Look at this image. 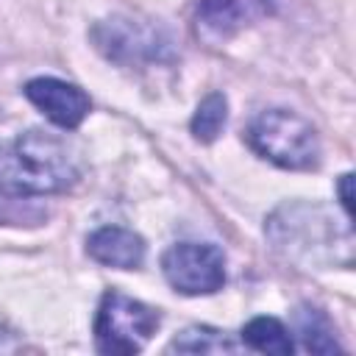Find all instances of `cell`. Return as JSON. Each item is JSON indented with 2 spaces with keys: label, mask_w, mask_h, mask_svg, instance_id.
Returning <instances> with one entry per match:
<instances>
[{
  "label": "cell",
  "mask_w": 356,
  "mask_h": 356,
  "mask_svg": "<svg viewBox=\"0 0 356 356\" xmlns=\"http://www.w3.org/2000/svg\"><path fill=\"white\" fill-rule=\"evenodd\" d=\"M81 170L64 139L28 131L0 145V195L44 197L75 186Z\"/></svg>",
  "instance_id": "1"
},
{
  "label": "cell",
  "mask_w": 356,
  "mask_h": 356,
  "mask_svg": "<svg viewBox=\"0 0 356 356\" xmlns=\"http://www.w3.org/2000/svg\"><path fill=\"white\" fill-rule=\"evenodd\" d=\"M267 236L273 248L300 267H320L339 261V248L350 250V228H339L337 220L317 203H286L267 220Z\"/></svg>",
  "instance_id": "2"
},
{
  "label": "cell",
  "mask_w": 356,
  "mask_h": 356,
  "mask_svg": "<svg viewBox=\"0 0 356 356\" xmlns=\"http://www.w3.org/2000/svg\"><path fill=\"white\" fill-rule=\"evenodd\" d=\"M245 139L250 150L281 170H314L320 164V139L309 120L289 108L259 111Z\"/></svg>",
  "instance_id": "3"
},
{
  "label": "cell",
  "mask_w": 356,
  "mask_h": 356,
  "mask_svg": "<svg viewBox=\"0 0 356 356\" xmlns=\"http://www.w3.org/2000/svg\"><path fill=\"white\" fill-rule=\"evenodd\" d=\"M95 47L120 67H147V64H167L175 58V42L167 28L142 22L134 17H108L95 22L92 28Z\"/></svg>",
  "instance_id": "4"
},
{
  "label": "cell",
  "mask_w": 356,
  "mask_h": 356,
  "mask_svg": "<svg viewBox=\"0 0 356 356\" xmlns=\"http://www.w3.org/2000/svg\"><path fill=\"white\" fill-rule=\"evenodd\" d=\"M159 312L117 289L100 298L95 317V345L100 353H139L159 328Z\"/></svg>",
  "instance_id": "5"
},
{
  "label": "cell",
  "mask_w": 356,
  "mask_h": 356,
  "mask_svg": "<svg viewBox=\"0 0 356 356\" xmlns=\"http://www.w3.org/2000/svg\"><path fill=\"white\" fill-rule=\"evenodd\" d=\"M164 278L184 295H211L225 284V256L209 242H178L161 256Z\"/></svg>",
  "instance_id": "6"
},
{
  "label": "cell",
  "mask_w": 356,
  "mask_h": 356,
  "mask_svg": "<svg viewBox=\"0 0 356 356\" xmlns=\"http://www.w3.org/2000/svg\"><path fill=\"white\" fill-rule=\"evenodd\" d=\"M278 0H195V33L206 42H225L242 28L275 14Z\"/></svg>",
  "instance_id": "7"
},
{
  "label": "cell",
  "mask_w": 356,
  "mask_h": 356,
  "mask_svg": "<svg viewBox=\"0 0 356 356\" xmlns=\"http://www.w3.org/2000/svg\"><path fill=\"white\" fill-rule=\"evenodd\" d=\"M25 97L58 128L72 131L83 122V117L89 114L92 103L89 95L67 81L58 78H33L25 83Z\"/></svg>",
  "instance_id": "8"
},
{
  "label": "cell",
  "mask_w": 356,
  "mask_h": 356,
  "mask_svg": "<svg viewBox=\"0 0 356 356\" xmlns=\"http://www.w3.org/2000/svg\"><path fill=\"white\" fill-rule=\"evenodd\" d=\"M86 253L106 267L136 270L145 261V239L120 225H103L86 239Z\"/></svg>",
  "instance_id": "9"
},
{
  "label": "cell",
  "mask_w": 356,
  "mask_h": 356,
  "mask_svg": "<svg viewBox=\"0 0 356 356\" xmlns=\"http://www.w3.org/2000/svg\"><path fill=\"white\" fill-rule=\"evenodd\" d=\"M295 334H298L303 350H309V353H337V350H342V345L334 337V328H331L328 317L320 309L309 306V303L298 306V312H295Z\"/></svg>",
  "instance_id": "10"
},
{
  "label": "cell",
  "mask_w": 356,
  "mask_h": 356,
  "mask_svg": "<svg viewBox=\"0 0 356 356\" xmlns=\"http://www.w3.org/2000/svg\"><path fill=\"white\" fill-rule=\"evenodd\" d=\"M242 345L259 353H275V356H289L295 350V342L286 331V325L275 317H253L242 328Z\"/></svg>",
  "instance_id": "11"
},
{
  "label": "cell",
  "mask_w": 356,
  "mask_h": 356,
  "mask_svg": "<svg viewBox=\"0 0 356 356\" xmlns=\"http://www.w3.org/2000/svg\"><path fill=\"white\" fill-rule=\"evenodd\" d=\"M225 120H228V100H225V95L222 92H209L197 103V108L192 114V122H189V131H192V136L200 145H211L220 136V131L225 128Z\"/></svg>",
  "instance_id": "12"
},
{
  "label": "cell",
  "mask_w": 356,
  "mask_h": 356,
  "mask_svg": "<svg viewBox=\"0 0 356 356\" xmlns=\"http://www.w3.org/2000/svg\"><path fill=\"white\" fill-rule=\"evenodd\" d=\"M239 345L217 331V328H209V325H189L186 331H181L167 350H178V353H234Z\"/></svg>",
  "instance_id": "13"
},
{
  "label": "cell",
  "mask_w": 356,
  "mask_h": 356,
  "mask_svg": "<svg viewBox=\"0 0 356 356\" xmlns=\"http://www.w3.org/2000/svg\"><path fill=\"white\" fill-rule=\"evenodd\" d=\"M350 172H345L339 178V200H342V209H345V217L350 220Z\"/></svg>",
  "instance_id": "14"
},
{
  "label": "cell",
  "mask_w": 356,
  "mask_h": 356,
  "mask_svg": "<svg viewBox=\"0 0 356 356\" xmlns=\"http://www.w3.org/2000/svg\"><path fill=\"white\" fill-rule=\"evenodd\" d=\"M6 350H17V342H14L11 334H6V331L0 328V353H6Z\"/></svg>",
  "instance_id": "15"
}]
</instances>
